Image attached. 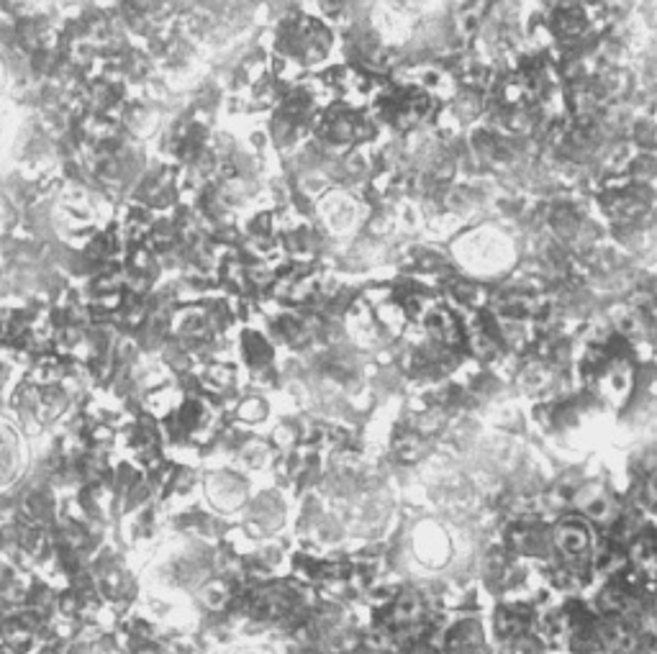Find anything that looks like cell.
I'll list each match as a JSON object with an SVG mask.
<instances>
[{
    "mask_svg": "<svg viewBox=\"0 0 657 654\" xmlns=\"http://www.w3.org/2000/svg\"><path fill=\"white\" fill-rule=\"evenodd\" d=\"M552 547L557 549V554H560L568 565L578 567L581 562H586L588 554H591V526L583 519H578V516H568V519H563L552 529Z\"/></svg>",
    "mask_w": 657,
    "mask_h": 654,
    "instance_id": "cell-1",
    "label": "cell"
},
{
    "mask_svg": "<svg viewBox=\"0 0 657 654\" xmlns=\"http://www.w3.org/2000/svg\"><path fill=\"white\" fill-rule=\"evenodd\" d=\"M427 326L429 334H432L439 344H444V347H460L462 339H465L462 326L457 324L455 316H452L450 311H444V308H434V311L429 313Z\"/></svg>",
    "mask_w": 657,
    "mask_h": 654,
    "instance_id": "cell-2",
    "label": "cell"
},
{
    "mask_svg": "<svg viewBox=\"0 0 657 654\" xmlns=\"http://www.w3.org/2000/svg\"><path fill=\"white\" fill-rule=\"evenodd\" d=\"M581 508L586 511L588 519L598 521V524H614V521L619 519L614 501H611L606 493H601V490H593L588 498H583Z\"/></svg>",
    "mask_w": 657,
    "mask_h": 654,
    "instance_id": "cell-3",
    "label": "cell"
},
{
    "mask_svg": "<svg viewBox=\"0 0 657 654\" xmlns=\"http://www.w3.org/2000/svg\"><path fill=\"white\" fill-rule=\"evenodd\" d=\"M629 560H632L634 572L640 575H655L657 572V547L650 539H634L629 547Z\"/></svg>",
    "mask_w": 657,
    "mask_h": 654,
    "instance_id": "cell-4",
    "label": "cell"
},
{
    "mask_svg": "<svg viewBox=\"0 0 657 654\" xmlns=\"http://www.w3.org/2000/svg\"><path fill=\"white\" fill-rule=\"evenodd\" d=\"M586 29V16H583V8L578 6H563L555 16V31L565 39H575L578 34H583Z\"/></svg>",
    "mask_w": 657,
    "mask_h": 654,
    "instance_id": "cell-5",
    "label": "cell"
},
{
    "mask_svg": "<svg viewBox=\"0 0 657 654\" xmlns=\"http://www.w3.org/2000/svg\"><path fill=\"white\" fill-rule=\"evenodd\" d=\"M403 654H437V649L429 642H411L403 647Z\"/></svg>",
    "mask_w": 657,
    "mask_h": 654,
    "instance_id": "cell-6",
    "label": "cell"
},
{
    "mask_svg": "<svg viewBox=\"0 0 657 654\" xmlns=\"http://www.w3.org/2000/svg\"><path fill=\"white\" fill-rule=\"evenodd\" d=\"M655 611H657V601H655Z\"/></svg>",
    "mask_w": 657,
    "mask_h": 654,
    "instance_id": "cell-7",
    "label": "cell"
}]
</instances>
